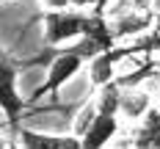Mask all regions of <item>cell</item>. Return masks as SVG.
<instances>
[{
    "mask_svg": "<svg viewBox=\"0 0 160 149\" xmlns=\"http://www.w3.org/2000/svg\"><path fill=\"white\" fill-rule=\"evenodd\" d=\"M99 52H105V50L99 47L97 42L86 39V36L80 39L78 44L55 52V58H52V64H50V69H47V77H44V83L33 91L31 102H36V99H42V97H55L83 66H88V61H94Z\"/></svg>",
    "mask_w": 160,
    "mask_h": 149,
    "instance_id": "cell-1",
    "label": "cell"
},
{
    "mask_svg": "<svg viewBox=\"0 0 160 149\" xmlns=\"http://www.w3.org/2000/svg\"><path fill=\"white\" fill-rule=\"evenodd\" d=\"M119 105H122L119 86H116V83H108V86L102 88L99 105H97L99 111H97L91 127H88L86 135H83V149H105V144L113 138V132H116V127H119V122H116Z\"/></svg>",
    "mask_w": 160,
    "mask_h": 149,
    "instance_id": "cell-2",
    "label": "cell"
},
{
    "mask_svg": "<svg viewBox=\"0 0 160 149\" xmlns=\"http://www.w3.org/2000/svg\"><path fill=\"white\" fill-rule=\"evenodd\" d=\"M86 11H47L44 14V42L50 47H58L72 39H83L86 31Z\"/></svg>",
    "mask_w": 160,
    "mask_h": 149,
    "instance_id": "cell-3",
    "label": "cell"
},
{
    "mask_svg": "<svg viewBox=\"0 0 160 149\" xmlns=\"http://www.w3.org/2000/svg\"><path fill=\"white\" fill-rule=\"evenodd\" d=\"M0 105H3V113L8 119V124L17 127V119L25 111L28 102L19 97V91H17V69H14L8 55L3 58V97H0Z\"/></svg>",
    "mask_w": 160,
    "mask_h": 149,
    "instance_id": "cell-4",
    "label": "cell"
},
{
    "mask_svg": "<svg viewBox=\"0 0 160 149\" xmlns=\"http://www.w3.org/2000/svg\"><path fill=\"white\" fill-rule=\"evenodd\" d=\"M22 149H83V138L75 135H44V132L19 127Z\"/></svg>",
    "mask_w": 160,
    "mask_h": 149,
    "instance_id": "cell-5",
    "label": "cell"
},
{
    "mask_svg": "<svg viewBox=\"0 0 160 149\" xmlns=\"http://www.w3.org/2000/svg\"><path fill=\"white\" fill-rule=\"evenodd\" d=\"M124 55H127L124 50H105V52L97 55L94 61H88V77H91V83L97 88H105L108 83H113V66Z\"/></svg>",
    "mask_w": 160,
    "mask_h": 149,
    "instance_id": "cell-6",
    "label": "cell"
},
{
    "mask_svg": "<svg viewBox=\"0 0 160 149\" xmlns=\"http://www.w3.org/2000/svg\"><path fill=\"white\" fill-rule=\"evenodd\" d=\"M83 36L91 39V42H97L102 50H113V42H116V33L111 31L105 14H99V11H91V14L86 17V31H83Z\"/></svg>",
    "mask_w": 160,
    "mask_h": 149,
    "instance_id": "cell-7",
    "label": "cell"
},
{
    "mask_svg": "<svg viewBox=\"0 0 160 149\" xmlns=\"http://www.w3.org/2000/svg\"><path fill=\"white\" fill-rule=\"evenodd\" d=\"M44 6L50 11H64L66 6H72V0H44Z\"/></svg>",
    "mask_w": 160,
    "mask_h": 149,
    "instance_id": "cell-8",
    "label": "cell"
},
{
    "mask_svg": "<svg viewBox=\"0 0 160 149\" xmlns=\"http://www.w3.org/2000/svg\"><path fill=\"white\" fill-rule=\"evenodd\" d=\"M97 3L99 0H72V6H78V8H86V6H94L97 8Z\"/></svg>",
    "mask_w": 160,
    "mask_h": 149,
    "instance_id": "cell-9",
    "label": "cell"
},
{
    "mask_svg": "<svg viewBox=\"0 0 160 149\" xmlns=\"http://www.w3.org/2000/svg\"><path fill=\"white\" fill-rule=\"evenodd\" d=\"M105 8H108V0H99V3H97V8H94V11H99V14H105Z\"/></svg>",
    "mask_w": 160,
    "mask_h": 149,
    "instance_id": "cell-10",
    "label": "cell"
},
{
    "mask_svg": "<svg viewBox=\"0 0 160 149\" xmlns=\"http://www.w3.org/2000/svg\"><path fill=\"white\" fill-rule=\"evenodd\" d=\"M6 149H17V147H6Z\"/></svg>",
    "mask_w": 160,
    "mask_h": 149,
    "instance_id": "cell-11",
    "label": "cell"
}]
</instances>
